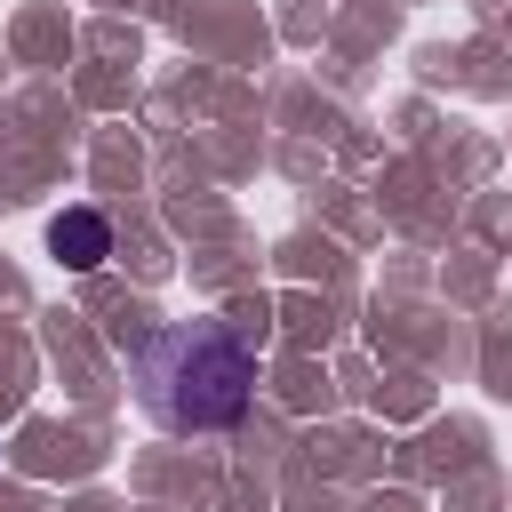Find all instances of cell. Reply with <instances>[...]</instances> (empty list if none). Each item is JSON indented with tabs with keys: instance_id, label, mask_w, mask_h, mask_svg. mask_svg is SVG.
I'll return each mask as SVG.
<instances>
[{
	"instance_id": "1",
	"label": "cell",
	"mask_w": 512,
	"mask_h": 512,
	"mask_svg": "<svg viewBox=\"0 0 512 512\" xmlns=\"http://www.w3.org/2000/svg\"><path fill=\"white\" fill-rule=\"evenodd\" d=\"M144 384L160 400L168 424H192V432H224L248 416V392H256V360L232 328L216 320H192V328H168L152 352H144Z\"/></svg>"
},
{
	"instance_id": "2",
	"label": "cell",
	"mask_w": 512,
	"mask_h": 512,
	"mask_svg": "<svg viewBox=\"0 0 512 512\" xmlns=\"http://www.w3.org/2000/svg\"><path fill=\"white\" fill-rule=\"evenodd\" d=\"M48 248H56L64 272H96V264L112 256V224H104L96 208H64V216L48 224Z\"/></svg>"
}]
</instances>
